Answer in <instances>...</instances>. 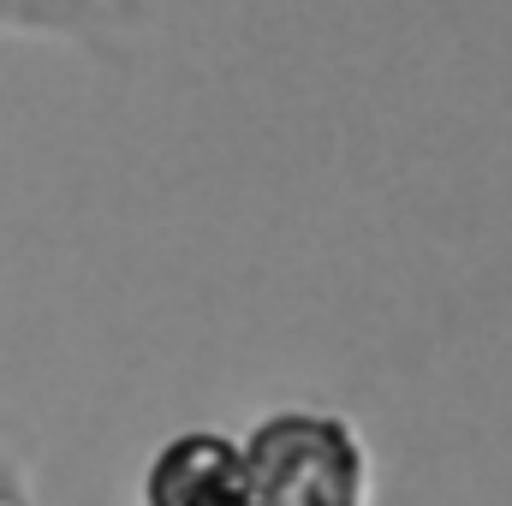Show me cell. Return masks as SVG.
I'll use <instances>...</instances> for the list:
<instances>
[{"mask_svg": "<svg viewBox=\"0 0 512 506\" xmlns=\"http://www.w3.org/2000/svg\"><path fill=\"white\" fill-rule=\"evenodd\" d=\"M251 506H376V453L346 411L274 405L239 435Z\"/></svg>", "mask_w": 512, "mask_h": 506, "instance_id": "6da1fadb", "label": "cell"}, {"mask_svg": "<svg viewBox=\"0 0 512 506\" xmlns=\"http://www.w3.org/2000/svg\"><path fill=\"white\" fill-rule=\"evenodd\" d=\"M137 506H251L239 435L173 429L137 471Z\"/></svg>", "mask_w": 512, "mask_h": 506, "instance_id": "7a4b0ae2", "label": "cell"}, {"mask_svg": "<svg viewBox=\"0 0 512 506\" xmlns=\"http://www.w3.org/2000/svg\"><path fill=\"white\" fill-rule=\"evenodd\" d=\"M0 506H42L36 495H30V483H24V471L0 453Z\"/></svg>", "mask_w": 512, "mask_h": 506, "instance_id": "3957f363", "label": "cell"}]
</instances>
